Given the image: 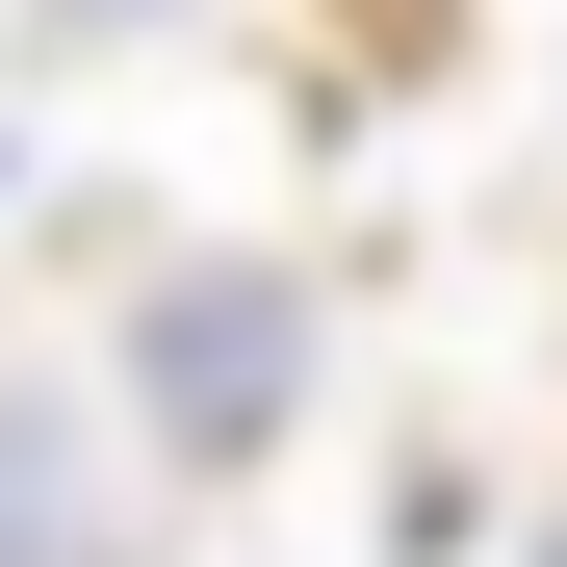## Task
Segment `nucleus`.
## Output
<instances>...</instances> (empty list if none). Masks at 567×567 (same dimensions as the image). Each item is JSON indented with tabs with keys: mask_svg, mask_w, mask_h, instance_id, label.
Wrapping results in <instances>:
<instances>
[{
	"mask_svg": "<svg viewBox=\"0 0 567 567\" xmlns=\"http://www.w3.org/2000/svg\"><path fill=\"white\" fill-rule=\"evenodd\" d=\"M130 413H155V464H181V491H233V464L310 413V284H258V258H181L155 310H130Z\"/></svg>",
	"mask_w": 567,
	"mask_h": 567,
	"instance_id": "f257e3e1",
	"label": "nucleus"
},
{
	"mask_svg": "<svg viewBox=\"0 0 567 567\" xmlns=\"http://www.w3.org/2000/svg\"><path fill=\"white\" fill-rule=\"evenodd\" d=\"M0 567H130V491H104L52 361H0Z\"/></svg>",
	"mask_w": 567,
	"mask_h": 567,
	"instance_id": "f03ea898",
	"label": "nucleus"
},
{
	"mask_svg": "<svg viewBox=\"0 0 567 567\" xmlns=\"http://www.w3.org/2000/svg\"><path fill=\"white\" fill-rule=\"evenodd\" d=\"M27 27H52V52H104V27H181V0H27Z\"/></svg>",
	"mask_w": 567,
	"mask_h": 567,
	"instance_id": "7ed1b4c3",
	"label": "nucleus"
}]
</instances>
